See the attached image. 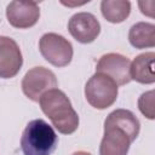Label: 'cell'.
I'll return each mask as SVG.
<instances>
[{
    "label": "cell",
    "instance_id": "7c38bea8",
    "mask_svg": "<svg viewBox=\"0 0 155 155\" xmlns=\"http://www.w3.org/2000/svg\"><path fill=\"white\" fill-rule=\"evenodd\" d=\"M130 44L136 48H147L155 46V25L148 22L133 24L128 31Z\"/></svg>",
    "mask_w": 155,
    "mask_h": 155
},
{
    "label": "cell",
    "instance_id": "5b68a950",
    "mask_svg": "<svg viewBox=\"0 0 155 155\" xmlns=\"http://www.w3.org/2000/svg\"><path fill=\"white\" fill-rule=\"evenodd\" d=\"M39 50L41 56L52 65L67 67L73 59V45L64 36L56 33H46L40 38Z\"/></svg>",
    "mask_w": 155,
    "mask_h": 155
},
{
    "label": "cell",
    "instance_id": "9c48e42d",
    "mask_svg": "<svg viewBox=\"0 0 155 155\" xmlns=\"http://www.w3.org/2000/svg\"><path fill=\"white\" fill-rule=\"evenodd\" d=\"M70 35L81 44H90L97 39L101 33L98 19L90 12H78L68 22Z\"/></svg>",
    "mask_w": 155,
    "mask_h": 155
},
{
    "label": "cell",
    "instance_id": "6da1fadb",
    "mask_svg": "<svg viewBox=\"0 0 155 155\" xmlns=\"http://www.w3.org/2000/svg\"><path fill=\"white\" fill-rule=\"evenodd\" d=\"M139 131V120L131 110L116 109L111 111L104 121V134L99 145V155H127Z\"/></svg>",
    "mask_w": 155,
    "mask_h": 155
},
{
    "label": "cell",
    "instance_id": "277c9868",
    "mask_svg": "<svg viewBox=\"0 0 155 155\" xmlns=\"http://www.w3.org/2000/svg\"><path fill=\"white\" fill-rule=\"evenodd\" d=\"M117 85L109 76L96 73L85 85V97L88 104L96 109L103 110L111 107L117 98Z\"/></svg>",
    "mask_w": 155,
    "mask_h": 155
},
{
    "label": "cell",
    "instance_id": "7a4b0ae2",
    "mask_svg": "<svg viewBox=\"0 0 155 155\" xmlns=\"http://www.w3.org/2000/svg\"><path fill=\"white\" fill-rule=\"evenodd\" d=\"M39 103L42 113L59 133L71 134L78 130L79 115L63 91L58 88L50 90L41 96Z\"/></svg>",
    "mask_w": 155,
    "mask_h": 155
},
{
    "label": "cell",
    "instance_id": "3957f363",
    "mask_svg": "<svg viewBox=\"0 0 155 155\" xmlns=\"http://www.w3.org/2000/svg\"><path fill=\"white\" fill-rule=\"evenodd\" d=\"M57 143L58 136L42 119L29 121L21 137V149L24 155H51Z\"/></svg>",
    "mask_w": 155,
    "mask_h": 155
},
{
    "label": "cell",
    "instance_id": "30bf717a",
    "mask_svg": "<svg viewBox=\"0 0 155 155\" xmlns=\"http://www.w3.org/2000/svg\"><path fill=\"white\" fill-rule=\"evenodd\" d=\"M6 17L13 28L27 29L39 21L40 8L35 1H11L6 7Z\"/></svg>",
    "mask_w": 155,
    "mask_h": 155
},
{
    "label": "cell",
    "instance_id": "8992f818",
    "mask_svg": "<svg viewBox=\"0 0 155 155\" xmlns=\"http://www.w3.org/2000/svg\"><path fill=\"white\" fill-rule=\"evenodd\" d=\"M57 86L58 82L53 71L44 67L29 69L22 80V91L33 102H39L44 93L57 88Z\"/></svg>",
    "mask_w": 155,
    "mask_h": 155
},
{
    "label": "cell",
    "instance_id": "52a82bcc",
    "mask_svg": "<svg viewBox=\"0 0 155 155\" xmlns=\"http://www.w3.org/2000/svg\"><path fill=\"white\" fill-rule=\"evenodd\" d=\"M131 61L120 53L103 54L96 65V73H102L115 81L117 86L126 85L131 81Z\"/></svg>",
    "mask_w": 155,
    "mask_h": 155
},
{
    "label": "cell",
    "instance_id": "5bb4252c",
    "mask_svg": "<svg viewBox=\"0 0 155 155\" xmlns=\"http://www.w3.org/2000/svg\"><path fill=\"white\" fill-rule=\"evenodd\" d=\"M155 93L154 90H150L148 92H144L140 94V97L138 98V108L140 110V113L148 117L149 120H154L155 117Z\"/></svg>",
    "mask_w": 155,
    "mask_h": 155
},
{
    "label": "cell",
    "instance_id": "8fae6325",
    "mask_svg": "<svg viewBox=\"0 0 155 155\" xmlns=\"http://www.w3.org/2000/svg\"><path fill=\"white\" fill-rule=\"evenodd\" d=\"M154 58H155L154 52H145L138 54L131 63V68H130L131 80H134L144 85L154 84L155 81Z\"/></svg>",
    "mask_w": 155,
    "mask_h": 155
},
{
    "label": "cell",
    "instance_id": "4fadbf2b",
    "mask_svg": "<svg viewBox=\"0 0 155 155\" xmlns=\"http://www.w3.org/2000/svg\"><path fill=\"white\" fill-rule=\"evenodd\" d=\"M103 17L110 23H121L131 13V2L127 0H103L101 2Z\"/></svg>",
    "mask_w": 155,
    "mask_h": 155
},
{
    "label": "cell",
    "instance_id": "9a60e30c",
    "mask_svg": "<svg viewBox=\"0 0 155 155\" xmlns=\"http://www.w3.org/2000/svg\"><path fill=\"white\" fill-rule=\"evenodd\" d=\"M138 5H139V8H140V11H142V13L143 15H147V16H149V17H153L154 16V13H153V7H154V2L153 1H139L138 2Z\"/></svg>",
    "mask_w": 155,
    "mask_h": 155
},
{
    "label": "cell",
    "instance_id": "2e32d148",
    "mask_svg": "<svg viewBox=\"0 0 155 155\" xmlns=\"http://www.w3.org/2000/svg\"><path fill=\"white\" fill-rule=\"evenodd\" d=\"M71 155H92L91 153H88V151H84V150H79V151H75V153H73Z\"/></svg>",
    "mask_w": 155,
    "mask_h": 155
},
{
    "label": "cell",
    "instance_id": "ba28073f",
    "mask_svg": "<svg viewBox=\"0 0 155 155\" xmlns=\"http://www.w3.org/2000/svg\"><path fill=\"white\" fill-rule=\"evenodd\" d=\"M23 65V56L18 44L8 38L0 35V78L11 79L16 76Z\"/></svg>",
    "mask_w": 155,
    "mask_h": 155
}]
</instances>
